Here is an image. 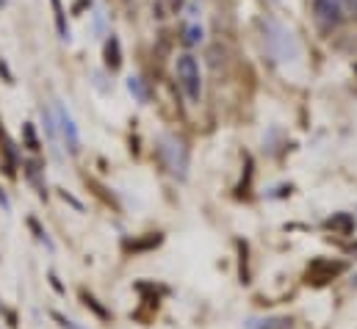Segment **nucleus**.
I'll return each instance as SVG.
<instances>
[{"label":"nucleus","instance_id":"1","mask_svg":"<svg viewBox=\"0 0 357 329\" xmlns=\"http://www.w3.org/2000/svg\"><path fill=\"white\" fill-rule=\"evenodd\" d=\"M175 72H178V81L185 91V97L191 102H199V94H202V75H199V64L194 56H178V64H175Z\"/></svg>","mask_w":357,"mask_h":329},{"label":"nucleus","instance_id":"2","mask_svg":"<svg viewBox=\"0 0 357 329\" xmlns=\"http://www.w3.org/2000/svg\"><path fill=\"white\" fill-rule=\"evenodd\" d=\"M161 158H164L167 169L178 180L185 177V171H188V150H185V144L180 139H175V136H164L161 139Z\"/></svg>","mask_w":357,"mask_h":329},{"label":"nucleus","instance_id":"3","mask_svg":"<svg viewBox=\"0 0 357 329\" xmlns=\"http://www.w3.org/2000/svg\"><path fill=\"white\" fill-rule=\"evenodd\" d=\"M56 119H59V130H61L70 153H78L81 150V136H78V128H75V122H73V116L64 105H56Z\"/></svg>","mask_w":357,"mask_h":329},{"label":"nucleus","instance_id":"4","mask_svg":"<svg viewBox=\"0 0 357 329\" xmlns=\"http://www.w3.org/2000/svg\"><path fill=\"white\" fill-rule=\"evenodd\" d=\"M316 20L324 25H341L344 20V0H313Z\"/></svg>","mask_w":357,"mask_h":329},{"label":"nucleus","instance_id":"5","mask_svg":"<svg viewBox=\"0 0 357 329\" xmlns=\"http://www.w3.org/2000/svg\"><path fill=\"white\" fill-rule=\"evenodd\" d=\"M341 271H344V263L316 260V263L310 266V271H307V280H313V282H327V280H333V277L341 274Z\"/></svg>","mask_w":357,"mask_h":329},{"label":"nucleus","instance_id":"6","mask_svg":"<svg viewBox=\"0 0 357 329\" xmlns=\"http://www.w3.org/2000/svg\"><path fill=\"white\" fill-rule=\"evenodd\" d=\"M105 64L111 70H119V64H122V53H119V39L116 36H111L105 42Z\"/></svg>","mask_w":357,"mask_h":329},{"label":"nucleus","instance_id":"7","mask_svg":"<svg viewBox=\"0 0 357 329\" xmlns=\"http://www.w3.org/2000/svg\"><path fill=\"white\" fill-rule=\"evenodd\" d=\"M327 227H330V230H341L344 236H349V233L355 230V219H352L349 213H338V216H333V219L327 222Z\"/></svg>","mask_w":357,"mask_h":329},{"label":"nucleus","instance_id":"8","mask_svg":"<svg viewBox=\"0 0 357 329\" xmlns=\"http://www.w3.org/2000/svg\"><path fill=\"white\" fill-rule=\"evenodd\" d=\"M128 89H130V94L139 100V102H147L150 100V91H147V86L142 78H128Z\"/></svg>","mask_w":357,"mask_h":329},{"label":"nucleus","instance_id":"9","mask_svg":"<svg viewBox=\"0 0 357 329\" xmlns=\"http://www.w3.org/2000/svg\"><path fill=\"white\" fill-rule=\"evenodd\" d=\"M53 3V11H56V25H59V33L64 39H70V28H67V20H64V8H61V0H50Z\"/></svg>","mask_w":357,"mask_h":329},{"label":"nucleus","instance_id":"10","mask_svg":"<svg viewBox=\"0 0 357 329\" xmlns=\"http://www.w3.org/2000/svg\"><path fill=\"white\" fill-rule=\"evenodd\" d=\"M199 39H202V28H199V25H188V28H185L183 42H185V45H197Z\"/></svg>","mask_w":357,"mask_h":329},{"label":"nucleus","instance_id":"11","mask_svg":"<svg viewBox=\"0 0 357 329\" xmlns=\"http://www.w3.org/2000/svg\"><path fill=\"white\" fill-rule=\"evenodd\" d=\"M53 319H56V321H61V327H67V329H78V327H75V324H73V321H67V319H64V316H59V313H53Z\"/></svg>","mask_w":357,"mask_h":329},{"label":"nucleus","instance_id":"12","mask_svg":"<svg viewBox=\"0 0 357 329\" xmlns=\"http://www.w3.org/2000/svg\"><path fill=\"white\" fill-rule=\"evenodd\" d=\"M344 8H349V11L357 17V0H344Z\"/></svg>","mask_w":357,"mask_h":329}]
</instances>
